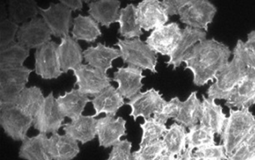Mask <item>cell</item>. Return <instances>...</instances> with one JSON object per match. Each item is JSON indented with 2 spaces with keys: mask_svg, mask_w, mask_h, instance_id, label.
Masks as SVG:
<instances>
[{
  "mask_svg": "<svg viewBox=\"0 0 255 160\" xmlns=\"http://www.w3.org/2000/svg\"><path fill=\"white\" fill-rule=\"evenodd\" d=\"M97 121L94 115H83L64 125L65 135H70L82 145L91 142L97 136Z\"/></svg>",
  "mask_w": 255,
  "mask_h": 160,
  "instance_id": "cb8c5ba5",
  "label": "cell"
},
{
  "mask_svg": "<svg viewBox=\"0 0 255 160\" xmlns=\"http://www.w3.org/2000/svg\"><path fill=\"white\" fill-rule=\"evenodd\" d=\"M60 3L64 4V6H66L67 8H69L72 11L82 10V8H83V2L81 0H76V1H74V0H70V1L62 0V1H60Z\"/></svg>",
  "mask_w": 255,
  "mask_h": 160,
  "instance_id": "bcb514c9",
  "label": "cell"
},
{
  "mask_svg": "<svg viewBox=\"0 0 255 160\" xmlns=\"http://www.w3.org/2000/svg\"><path fill=\"white\" fill-rule=\"evenodd\" d=\"M48 145L53 160H73L80 152L79 143L70 135L54 133L49 139Z\"/></svg>",
  "mask_w": 255,
  "mask_h": 160,
  "instance_id": "484cf974",
  "label": "cell"
},
{
  "mask_svg": "<svg viewBox=\"0 0 255 160\" xmlns=\"http://www.w3.org/2000/svg\"><path fill=\"white\" fill-rule=\"evenodd\" d=\"M255 116L250 110L230 109V115L220 134V145L231 155L255 132Z\"/></svg>",
  "mask_w": 255,
  "mask_h": 160,
  "instance_id": "7a4b0ae2",
  "label": "cell"
},
{
  "mask_svg": "<svg viewBox=\"0 0 255 160\" xmlns=\"http://www.w3.org/2000/svg\"><path fill=\"white\" fill-rule=\"evenodd\" d=\"M56 101L64 117L74 120L81 116L85 107L91 100L79 89H72L69 92H65L64 95H59Z\"/></svg>",
  "mask_w": 255,
  "mask_h": 160,
  "instance_id": "4316f807",
  "label": "cell"
},
{
  "mask_svg": "<svg viewBox=\"0 0 255 160\" xmlns=\"http://www.w3.org/2000/svg\"><path fill=\"white\" fill-rule=\"evenodd\" d=\"M140 128L142 129V137L139 147L163 139V135L168 130L164 124L158 122L154 118L144 120L143 124H141Z\"/></svg>",
  "mask_w": 255,
  "mask_h": 160,
  "instance_id": "8d00e7d4",
  "label": "cell"
},
{
  "mask_svg": "<svg viewBox=\"0 0 255 160\" xmlns=\"http://www.w3.org/2000/svg\"><path fill=\"white\" fill-rule=\"evenodd\" d=\"M162 140L164 146V152L174 156H179L187 149L186 128L174 123L166 131Z\"/></svg>",
  "mask_w": 255,
  "mask_h": 160,
  "instance_id": "d6a6232c",
  "label": "cell"
},
{
  "mask_svg": "<svg viewBox=\"0 0 255 160\" xmlns=\"http://www.w3.org/2000/svg\"><path fill=\"white\" fill-rule=\"evenodd\" d=\"M8 18L14 23L23 24L37 18L39 13V7L35 1H19L10 0L8 2Z\"/></svg>",
  "mask_w": 255,
  "mask_h": 160,
  "instance_id": "836d02e7",
  "label": "cell"
},
{
  "mask_svg": "<svg viewBox=\"0 0 255 160\" xmlns=\"http://www.w3.org/2000/svg\"><path fill=\"white\" fill-rule=\"evenodd\" d=\"M6 18H8V12H7V8L4 2L1 1L0 2V22L4 20Z\"/></svg>",
  "mask_w": 255,
  "mask_h": 160,
  "instance_id": "c3c4849f",
  "label": "cell"
},
{
  "mask_svg": "<svg viewBox=\"0 0 255 160\" xmlns=\"http://www.w3.org/2000/svg\"><path fill=\"white\" fill-rule=\"evenodd\" d=\"M216 13V6L209 1L188 0L186 4L179 11V15L182 23L190 28L207 32Z\"/></svg>",
  "mask_w": 255,
  "mask_h": 160,
  "instance_id": "5b68a950",
  "label": "cell"
},
{
  "mask_svg": "<svg viewBox=\"0 0 255 160\" xmlns=\"http://www.w3.org/2000/svg\"><path fill=\"white\" fill-rule=\"evenodd\" d=\"M192 150H189L187 148L186 150L184 153H182L181 155L176 156L175 160H194V155H193Z\"/></svg>",
  "mask_w": 255,
  "mask_h": 160,
  "instance_id": "7dc6e473",
  "label": "cell"
},
{
  "mask_svg": "<svg viewBox=\"0 0 255 160\" xmlns=\"http://www.w3.org/2000/svg\"><path fill=\"white\" fill-rule=\"evenodd\" d=\"M194 160H227L228 156L222 145L200 148L193 152Z\"/></svg>",
  "mask_w": 255,
  "mask_h": 160,
  "instance_id": "ab89813d",
  "label": "cell"
},
{
  "mask_svg": "<svg viewBox=\"0 0 255 160\" xmlns=\"http://www.w3.org/2000/svg\"><path fill=\"white\" fill-rule=\"evenodd\" d=\"M99 23L91 16L79 14L74 19L72 36L75 40H82L86 43H94L102 36Z\"/></svg>",
  "mask_w": 255,
  "mask_h": 160,
  "instance_id": "f546056e",
  "label": "cell"
},
{
  "mask_svg": "<svg viewBox=\"0 0 255 160\" xmlns=\"http://www.w3.org/2000/svg\"><path fill=\"white\" fill-rule=\"evenodd\" d=\"M95 114L94 117H97L101 114L107 116L115 117L120 108L125 105L124 97L113 85L103 90L97 96L91 100Z\"/></svg>",
  "mask_w": 255,
  "mask_h": 160,
  "instance_id": "d4e9b609",
  "label": "cell"
},
{
  "mask_svg": "<svg viewBox=\"0 0 255 160\" xmlns=\"http://www.w3.org/2000/svg\"><path fill=\"white\" fill-rule=\"evenodd\" d=\"M247 69L244 62L237 55L233 54V59L218 73L215 82L207 90L208 98L227 101L238 84L244 79Z\"/></svg>",
  "mask_w": 255,
  "mask_h": 160,
  "instance_id": "3957f363",
  "label": "cell"
},
{
  "mask_svg": "<svg viewBox=\"0 0 255 160\" xmlns=\"http://www.w3.org/2000/svg\"><path fill=\"white\" fill-rule=\"evenodd\" d=\"M88 13L97 23L106 28H110L114 23L120 19L121 2L119 0H99L88 2Z\"/></svg>",
  "mask_w": 255,
  "mask_h": 160,
  "instance_id": "7402d4cb",
  "label": "cell"
},
{
  "mask_svg": "<svg viewBox=\"0 0 255 160\" xmlns=\"http://www.w3.org/2000/svg\"><path fill=\"white\" fill-rule=\"evenodd\" d=\"M244 46L250 53L255 56V30L248 33L247 40L244 41Z\"/></svg>",
  "mask_w": 255,
  "mask_h": 160,
  "instance_id": "f6af8a7d",
  "label": "cell"
},
{
  "mask_svg": "<svg viewBox=\"0 0 255 160\" xmlns=\"http://www.w3.org/2000/svg\"><path fill=\"white\" fill-rule=\"evenodd\" d=\"M126 120L122 117L113 116L100 118L97 121V136L99 145L104 149L113 147L126 136Z\"/></svg>",
  "mask_w": 255,
  "mask_h": 160,
  "instance_id": "e0dca14e",
  "label": "cell"
},
{
  "mask_svg": "<svg viewBox=\"0 0 255 160\" xmlns=\"http://www.w3.org/2000/svg\"><path fill=\"white\" fill-rule=\"evenodd\" d=\"M164 152L163 140H156L139 147V150L132 153L133 160H157Z\"/></svg>",
  "mask_w": 255,
  "mask_h": 160,
  "instance_id": "f35d334b",
  "label": "cell"
},
{
  "mask_svg": "<svg viewBox=\"0 0 255 160\" xmlns=\"http://www.w3.org/2000/svg\"><path fill=\"white\" fill-rule=\"evenodd\" d=\"M206 37L207 33L205 31L186 26L184 29H182L179 42L171 55L168 57V61L166 62L167 66L173 67V70L179 68L181 66L182 63H184V59L187 53H189L196 43L206 39Z\"/></svg>",
  "mask_w": 255,
  "mask_h": 160,
  "instance_id": "d6986e66",
  "label": "cell"
},
{
  "mask_svg": "<svg viewBox=\"0 0 255 160\" xmlns=\"http://www.w3.org/2000/svg\"><path fill=\"white\" fill-rule=\"evenodd\" d=\"M72 12L61 3H50L48 8H39V14L56 38L69 36V28L74 24Z\"/></svg>",
  "mask_w": 255,
  "mask_h": 160,
  "instance_id": "7c38bea8",
  "label": "cell"
},
{
  "mask_svg": "<svg viewBox=\"0 0 255 160\" xmlns=\"http://www.w3.org/2000/svg\"><path fill=\"white\" fill-rule=\"evenodd\" d=\"M60 69L64 74H67L69 70L78 69L81 66L84 60V51L78 41L71 36L61 38V42L58 48Z\"/></svg>",
  "mask_w": 255,
  "mask_h": 160,
  "instance_id": "44dd1931",
  "label": "cell"
},
{
  "mask_svg": "<svg viewBox=\"0 0 255 160\" xmlns=\"http://www.w3.org/2000/svg\"><path fill=\"white\" fill-rule=\"evenodd\" d=\"M182 29L175 22L161 26L152 31L145 43L156 53L169 57L181 36Z\"/></svg>",
  "mask_w": 255,
  "mask_h": 160,
  "instance_id": "8fae6325",
  "label": "cell"
},
{
  "mask_svg": "<svg viewBox=\"0 0 255 160\" xmlns=\"http://www.w3.org/2000/svg\"><path fill=\"white\" fill-rule=\"evenodd\" d=\"M188 0H164L162 1V6L167 15H179V11L186 4Z\"/></svg>",
  "mask_w": 255,
  "mask_h": 160,
  "instance_id": "ee69618b",
  "label": "cell"
},
{
  "mask_svg": "<svg viewBox=\"0 0 255 160\" xmlns=\"http://www.w3.org/2000/svg\"><path fill=\"white\" fill-rule=\"evenodd\" d=\"M182 101L178 97H174L167 102L158 112L153 115V118L158 122L165 125L169 119H175L179 114Z\"/></svg>",
  "mask_w": 255,
  "mask_h": 160,
  "instance_id": "b9f144b4",
  "label": "cell"
},
{
  "mask_svg": "<svg viewBox=\"0 0 255 160\" xmlns=\"http://www.w3.org/2000/svg\"><path fill=\"white\" fill-rule=\"evenodd\" d=\"M49 138L39 133L33 137H27L22 141L18 157L25 160H53L49 152Z\"/></svg>",
  "mask_w": 255,
  "mask_h": 160,
  "instance_id": "83f0119b",
  "label": "cell"
},
{
  "mask_svg": "<svg viewBox=\"0 0 255 160\" xmlns=\"http://www.w3.org/2000/svg\"><path fill=\"white\" fill-rule=\"evenodd\" d=\"M232 52L230 47L215 38L204 39L196 43L184 59V69L193 74V84L197 87L214 82L218 73L230 61Z\"/></svg>",
  "mask_w": 255,
  "mask_h": 160,
  "instance_id": "6da1fadb",
  "label": "cell"
},
{
  "mask_svg": "<svg viewBox=\"0 0 255 160\" xmlns=\"http://www.w3.org/2000/svg\"><path fill=\"white\" fill-rule=\"evenodd\" d=\"M144 78L143 69L133 66L120 67L115 72L113 80L117 83L120 94L125 99H131L140 93L143 87L142 80Z\"/></svg>",
  "mask_w": 255,
  "mask_h": 160,
  "instance_id": "9a60e30c",
  "label": "cell"
},
{
  "mask_svg": "<svg viewBox=\"0 0 255 160\" xmlns=\"http://www.w3.org/2000/svg\"><path fill=\"white\" fill-rule=\"evenodd\" d=\"M255 104V70L248 68L244 79L235 88L225 105L230 109L250 110Z\"/></svg>",
  "mask_w": 255,
  "mask_h": 160,
  "instance_id": "ac0fdd59",
  "label": "cell"
},
{
  "mask_svg": "<svg viewBox=\"0 0 255 160\" xmlns=\"http://www.w3.org/2000/svg\"><path fill=\"white\" fill-rule=\"evenodd\" d=\"M214 133L200 124L189 128L187 133V148L194 151L200 148L216 145Z\"/></svg>",
  "mask_w": 255,
  "mask_h": 160,
  "instance_id": "d590c367",
  "label": "cell"
},
{
  "mask_svg": "<svg viewBox=\"0 0 255 160\" xmlns=\"http://www.w3.org/2000/svg\"><path fill=\"white\" fill-rule=\"evenodd\" d=\"M74 76L76 78L74 86L87 96H97L103 90L110 86L112 79L88 64H82L74 69Z\"/></svg>",
  "mask_w": 255,
  "mask_h": 160,
  "instance_id": "30bf717a",
  "label": "cell"
},
{
  "mask_svg": "<svg viewBox=\"0 0 255 160\" xmlns=\"http://www.w3.org/2000/svg\"><path fill=\"white\" fill-rule=\"evenodd\" d=\"M58 48V43L50 41L36 49L34 53V70L36 74L43 79H56L64 74L60 69Z\"/></svg>",
  "mask_w": 255,
  "mask_h": 160,
  "instance_id": "9c48e42d",
  "label": "cell"
},
{
  "mask_svg": "<svg viewBox=\"0 0 255 160\" xmlns=\"http://www.w3.org/2000/svg\"><path fill=\"white\" fill-rule=\"evenodd\" d=\"M19 27L18 23H14L9 18L0 22V50L5 49L15 43Z\"/></svg>",
  "mask_w": 255,
  "mask_h": 160,
  "instance_id": "74e56055",
  "label": "cell"
},
{
  "mask_svg": "<svg viewBox=\"0 0 255 160\" xmlns=\"http://www.w3.org/2000/svg\"><path fill=\"white\" fill-rule=\"evenodd\" d=\"M44 99L45 97L39 87L31 86L23 89L13 102L5 104H13L23 114L34 120L37 113L44 103Z\"/></svg>",
  "mask_w": 255,
  "mask_h": 160,
  "instance_id": "f1b7e54d",
  "label": "cell"
},
{
  "mask_svg": "<svg viewBox=\"0 0 255 160\" xmlns=\"http://www.w3.org/2000/svg\"><path fill=\"white\" fill-rule=\"evenodd\" d=\"M226 120L227 116L223 111L222 106L216 104L215 99L203 95L199 124L215 135H220Z\"/></svg>",
  "mask_w": 255,
  "mask_h": 160,
  "instance_id": "603a6c76",
  "label": "cell"
},
{
  "mask_svg": "<svg viewBox=\"0 0 255 160\" xmlns=\"http://www.w3.org/2000/svg\"><path fill=\"white\" fill-rule=\"evenodd\" d=\"M120 28L118 33L125 39L139 38L143 31L138 22L137 8L133 3H128L120 11Z\"/></svg>",
  "mask_w": 255,
  "mask_h": 160,
  "instance_id": "4dcf8cb0",
  "label": "cell"
},
{
  "mask_svg": "<svg viewBox=\"0 0 255 160\" xmlns=\"http://www.w3.org/2000/svg\"><path fill=\"white\" fill-rule=\"evenodd\" d=\"M51 31L44 19L37 17L21 24L16 38L26 48L38 49L51 41Z\"/></svg>",
  "mask_w": 255,
  "mask_h": 160,
  "instance_id": "4fadbf2b",
  "label": "cell"
},
{
  "mask_svg": "<svg viewBox=\"0 0 255 160\" xmlns=\"http://www.w3.org/2000/svg\"><path fill=\"white\" fill-rule=\"evenodd\" d=\"M176 156L174 155H170L168 153L163 152L159 157L157 159V160H175Z\"/></svg>",
  "mask_w": 255,
  "mask_h": 160,
  "instance_id": "681fc988",
  "label": "cell"
},
{
  "mask_svg": "<svg viewBox=\"0 0 255 160\" xmlns=\"http://www.w3.org/2000/svg\"><path fill=\"white\" fill-rule=\"evenodd\" d=\"M168 101L163 99L158 90L152 89L140 92L129 99L127 104L131 108L130 116L136 120L143 117L144 120L158 112Z\"/></svg>",
  "mask_w": 255,
  "mask_h": 160,
  "instance_id": "5bb4252c",
  "label": "cell"
},
{
  "mask_svg": "<svg viewBox=\"0 0 255 160\" xmlns=\"http://www.w3.org/2000/svg\"><path fill=\"white\" fill-rule=\"evenodd\" d=\"M33 71L25 66L0 69V102H13L25 89Z\"/></svg>",
  "mask_w": 255,
  "mask_h": 160,
  "instance_id": "52a82bcc",
  "label": "cell"
},
{
  "mask_svg": "<svg viewBox=\"0 0 255 160\" xmlns=\"http://www.w3.org/2000/svg\"><path fill=\"white\" fill-rule=\"evenodd\" d=\"M202 110V102L197 96V91L192 92L185 101L182 102L181 106L174 121L185 128H191L198 125Z\"/></svg>",
  "mask_w": 255,
  "mask_h": 160,
  "instance_id": "1f68e13d",
  "label": "cell"
},
{
  "mask_svg": "<svg viewBox=\"0 0 255 160\" xmlns=\"http://www.w3.org/2000/svg\"><path fill=\"white\" fill-rule=\"evenodd\" d=\"M33 124V119L13 104L0 102V125L5 135L12 140L23 141Z\"/></svg>",
  "mask_w": 255,
  "mask_h": 160,
  "instance_id": "8992f818",
  "label": "cell"
},
{
  "mask_svg": "<svg viewBox=\"0 0 255 160\" xmlns=\"http://www.w3.org/2000/svg\"><path fill=\"white\" fill-rule=\"evenodd\" d=\"M132 143L128 140H120L114 145L106 160H133L131 152Z\"/></svg>",
  "mask_w": 255,
  "mask_h": 160,
  "instance_id": "7bdbcfd3",
  "label": "cell"
},
{
  "mask_svg": "<svg viewBox=\"0 0 255 160\" xmlns=\"http://www.w3.org/2000/svg\"><path fill=\"white\" fill-rule=\"evenodd\" d=\"M227 160H255V130Z\"/></svg>",
  "mask_w": 255,
  "mask_h": 160,
  "instance_id": "60d3db41",
  "label": "cell"
},
{
  "mask_svg": "<svg viewBox=\"0 0 255 160\" xmlns=\"http://www.w3.org/2000/svg\"><path fill=\"white\" fill-rule=\"evenodd\" d=\"M115 45L119 47L124 64L128 66L137 67L143 70H149L153 74L158 71V53L151 49L150 47L139 38L133 39L118 38Z\"/></svg>",
  "mask_w": 255,
  "mask_h": 160,
  "instance_id": "277c9868",
  "label": "cell"
},
{
  "mask_svg": "<svg viewBox=\"0 0 255 160\" xmlns=\"http://www.w3.org/2000/svg\"><path fill=\"white\" fill-rule=\"evenodd\" d=\"M121 57L120 49L98 43L84 51V61L88 65L107 74L109 69H113V61Z\"/></svg>",
  "mask_w": 255,
  "mask_h": 160,
  "instance_id": "ffe728a7",
  "label": "cell"
},
{
  "mask_svg": "<svg viewBox=\"0 0 255 160\" xmlns=\"http://www.w3.org/2000/svg\"><path fill=\"white\" fill-rule=\"evenodd\" d=\"M29 48L18 42L8 48L0 50V69L23 66V63L29 57Z\"/></svg>",
  "mask_w": 255,
  "mask_h": 160,
  "instance_id": "e575fe53",
  "label": "cell"
},
{
  "mask_svg": "<svg viewBox=\"0 0 255 160\" xmlns=\"http://www.w3.org/2000/svg\"><path fill=\"white\" fill-rule=\"evenodd\" d=\"M136 8L138 23L145 31L165 25L169 19L158 0H143L138 3Z\"/></svg>",
  "mask_w": 255,
  "mask_h": 160,
  "instance_id": "2e32d148",
  "label": "cell"
},
{
  "mask_svg": "<svg viewBox=\"0 0 255 160\" xmlns=\"http://www.w3.org/2000/svg\"><path fill=\"white\" fill-rule=\"evenodd\" d=\"M64 118L54 98V93L51 92L45 97L44 103L34 117L33 126L38 132L46 135L58 133L63 126Z\"/></svg>",
  "mask_w": 255,
  "mask_h": 160,
  "instance_id": "ba28073f",
  "label": "cell"
}]
</instances>
